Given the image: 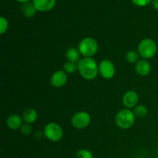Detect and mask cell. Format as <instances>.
Returning <instances> with one entry per match:
<instances>
[{
    "mask_svg": "<svg viewBox=\"0 0 158 158\" xmlns=\"http://www.w3.org/2000/svg\"><path fill=\"white\" fill-rule=\"evenodd\" d=\"M151 0H132L133 3L137 6H145L151 2Z\"/></svg>",
    "mask_w": 158,
    "mask_h": 158,
    "instance_id": "21",
    "label": "cell"
},
{
    "mask_svg": "<svg viewBox=\"0 0 158 158\" xmlns=\"http://www.w3.org/2000/svg\"><path fill=\"white\" fill-rule=\"evenodd\" d=\"M8 26L9 24H8L7 20L4 17H1L0 18V33L4 34L7 31Z\"/></svg>",
    "mask_w": 158,
    "mask_h": 158,
    "instance_id": "20",
    "label": "cell"
},
{
    "mask_svg": "<svg viewBox=\"0 0 158 158\" xmlns=\"http://www.w3.org/2000/svg\"><path fill=\"white\" fill-rule=\"evenodd\" d=\"M32 4L37 11L47 12L56 5V0H32Z\"/></svg>",
    "mask_w": 158,
    "mask_h": 158,
    "instance_id": "9",
    "label": "cell"
},
{
    "mask_svg": "<svg viewBox=\"0 0 158 158\" xmlns=\"http://www.w3.org/2000/svg\"><path fill=\"white\" fill-rule=\"evenodd\" d=\"M75 158H93V154L88 150L83 149L77 153Z\"/></svg>",
    "mask_w": 158,
    "mask_h": 158,
    "instance_id": "19",
    "label": "cell"
},
{
    "mask_svg": "<svg viewBox=\"0 0 158 158\" xmlns=\"http://www.w3.org/2000/svg\"><path fill=\"white\" fill-rule=\"evenodd\" d=\"M37 117H38L37 112L32 108H28L23 114V120L28 124L34 123L37 120Z\"/></svg>",
    "mask_w": 158,
    "mask_h": 158,
    "instance_id": "13",
    "label": "cell"
},
{
    "mask_svg": "<svg viewBox=\"0 0 158 158\" xmlns=\"http://www.w3.org/2000/svg\"><path fill=\"white\" fill-rule=\"evenodd\" d=\"M80 54L85 57H91L98 50V44L94 39L87 37L80 41L78 46Z\"/></svg>",
    "mask_w": 158,
    "mask_h": 158,
    "instance_id": "3",
    "label": "cell"
},
{
    "mask_svg": "<svg viewBox=\"0 0 158 158\" xmlns=\"http://www.w3.org/2000/svg\"><path fill=\"white\" fill-rule=\"evenodd\" d=\"M139 100L138 95L136 92L133 90L127 91L125 93L123 97V103L125 106L128 108L134 107L137 104Z\"/></svg>",
    "mask_w": 158,
    "mask_h": 158,
    "instance_id": "10",
    "label": "cell"
},
{
    "mask_svg": "<svg viewBox=\"0 0 158 158\" xmlns=\"http://www.w3.org/2000/svg\"><path fill=\"white\" fill-rule=\"evenodd\" d=\"M21 10L25 16L30 18V17H32L35 15L36 9L34 7L33 4H31L30 2H26L23 3L21 7Z\"/></svg>",
    "mask_w": 158,
    "mask_h": 158,
    "instance_id": "15",
    "label": "cell"
},
{
    "mask_svg": "<svg viewBox=\"0 0 158 158\" xmlns=\"http://www.w3.org/2000/svg\"><path fill=\"white\" fill-rule=\"evenodd\" d=\"M99 73L103 78L111 79L115 74V66L110 60H104L99 65Z\"/></svg>",
    "mask_w": 158,
    "mask_h": 158,
    "instance_id": "7",
    "label": "cell"
},
{
    "mask_svg": "<svg viewBox=\"0 0 158 158\" xmlns=\"http://www.w3.org/2000/svg\"><path fill=\"white\" fill-rule=\"evenodd\" d=\"M44 134L48 140L52 142H57L63 137V131L58 123H49L45 127Z\"/></svg>",
    "mask_w": 158,
    "mask_h": 158,
    "instance_id": "5",
    "label": "cell"
},
{
    "mask_svg": "<svg viewBox=\"0 0 158 158\" xmlns=\"http://www.w3.org/2000/svg\"><path fill=\"white\" fill-rule=\"evenodd\" d=\"M115 121L117 126L121 129H128L134 123L135 115L134 112L130 110H122L116 116Z\"/></svg>",
    "mask_w": 158,
    "mask_h": 158,
    "instance_id": "2",
    "label": "cell"
},
{
    "mask_svg": "<svg viewBox=\"0 0 158 158\" xmlns=\"http://www.w3.org/2000/svg\"><path fill=\"white\" fill-rule=\"evenodd\" d=\"M78 70L84 79L94 80L99 72V66L95 60L91 57H84L78 62Z\"/></svg>",
    "mask_w": 158,
    "mask_h": 158,
    "instance_id": "1",
    "label": "cell"
},
{
    "mask_svg": "<svg viewBox=\"0 0 158 158\" xmlns=\"http://www.w3.org/2000/svg\"><path fill=\"white\" fill-rule=\"evenodd\" d=\"M78 69V64L73 62L68 61L64 64V70L66 73H73Z\"/></svg>",
    "mask_w": 158,
    "mask_h": 158,
    "instance_id": "17",
    "label": "cell"
},
{
    "mask_svg": "<svg viewBox=\"0 0 158 158\" xmlns=\"http://www.w3.org/2000/svg\"><path fill=\"white\" fill-rule=\"evenodd\" d=\"M66 56L69 60V61L77 63V62H79L80 60V52L79 49H76L74 47H71L66 50Z\"/></svg>",
    "mask_w": 158,
    "mask_h": 158,
    "instance_id": "14",
    "label": "cell"
},
{
    "mask_svg": "<svg viewBox=\"0 0 158 158\" xmlns=\"http://www.w3.org/2000/svg\"><path fill=\"white\" fill-rule=\"evenodd\" d=\"M134 114L137 117H144L148 114V110L143 105H138L134 108Z\"/></svg>",
    "mask_w": 158,
    "mask_h": 158,
    "instance_id": "16",
    "label": "cell"
},
{
    "mask_svg": "<svg viewBox=\"0 0 158 158\" xmlns=\"http://www.w3.org/2000/svg\"><path fill=\"white\" fill-rule=\"evenodd\" d=\"M157 50V44L151 39H144L138 46L139 53L144 59L153 58L156 55Z\"/></svg>",
    "mask_w": 158,
    "mask_h": 158,
    "instance_id": "4",
    "label": "cell"
},
{
    "mask_svg": "<svg viewBox=\"0 0 158 158\" xmlns=\"http://www.w3.org/2000/svg\"><path fill=\"white\" fill-rule=\"evenodd\" d=\"M8 127L11 130H17L21 127L22 125V118L19 115L12 114L9 116V118L6 121Z\"/></svg>",
    "mask_w": 158,
    "mask_h": 158,
    "instance_id": "12",
    "label": "cell"
},
{
    "mask_svg": "<svg viewBox=\"0 0 158 158\" xmlns=\"http://www.w3.org/2000/svg\"><path fill=\"white\" fill-rule=\"evenodd\" d=\"M153 6L157 10H158V0H154L153 1Z\"/></svg>",
    "mask_w": 158,
    "mask_h": 158,
    "instance_id": "23",
    "label": "cell"
},
{
    "mask_svg": "<svg viewBox=\"0 0 158 158\" xmlns=\"http://www.w3.org/2000/svg\"><path fill=\"white\" fill-rule=\"evenodd\" d=\"M90 123V116L86 112H79L74 114L72 118V124L77 129H83Z\"/></svg>",
    "mask_w": 158,
    "mask_h": 158,
    "instance_id": "6",
    "label": "cell"
},
{
    "mask_svg": "<svg viewBox=\"0 0 158 158\" xmlns=\"http://www.w3.org/2000/svg\"><path fill=\"white\" fill-rule=\"evenodd\" d=\"M127 61L130 63H134L138 60V53L135 51H130L127 53Z\"/></svg>",
    "mask_w": 158,
    "mask_h": 158,
    "instance_id": "18",
    "label": "cell"
},
{
    "mask_svg": "<svg viewBox=\"0 0 158 158\" xmlns=\"http://www.w3.org/2000/svg\"><path fill=\"white\" fill-rule=\"evenodd\" d=\"M21 131L22 133H23L24 135H29V134L32 132V128H31V127L27 123V124L23 125V126L22 127Z\"/></svg>",
    "mask_w": 158,
    "mask_h": 158,
    "instance_id": "22",
    "label": "cell"
},
{
    "mask_svg": "<svg viewBox=\"0 0 158 158\" xmlns=\"http://www.w3.org/2000/svg\"><path fill=\"white\" fill-rule=\"evenodd\" d=\"M66 82H67V75L63 71H56L51 77L50 83L54 87H62L66 84Z\"/></svg>",
    "mask_w": 158,
    "mask_h": 158,
    "instance_id": "8",
    "label": "cell"
},
{
    "mask_svg": "<svg viewBox=\"0 0 158 158\" xmlns=\"http://www.w3.org/2000/svg\"><path fill=\"white\" fill-rule=\"evenodd\" d=\"M136 72L139 74L140 76H144L148 75L151 72V64L148 61L145 60H139V61L137 62L135 66Z\"/></svg>",
    "mask_w": 158,
    "mask_h": 158,
    "instance_id": "11",
    "label": "cell"
},
{
    "mask_svg": "<svg viewBox=\"0 0 158 158\" xmlns=\"http://www.w3.org/2000/svg\"><path fill=\"white\" fill-rule=\"evenodd\" d=\"M17 2H22V3H26L28 2L29 1V0H16Z\"/></svg>",
    "mask_w": 158,
    "mask_h": 158,
    "instance_id": "24",
    "label": "cell"
}]
</instances>
